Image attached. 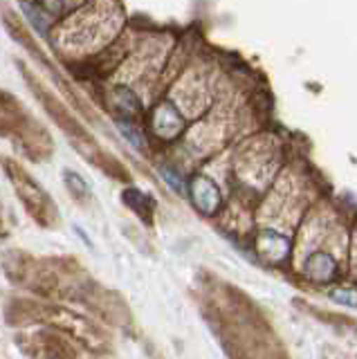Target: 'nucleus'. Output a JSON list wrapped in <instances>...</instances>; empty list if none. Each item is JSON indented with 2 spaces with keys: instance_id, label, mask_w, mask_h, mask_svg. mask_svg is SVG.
I'll return each instance as SVG.
<instances>
[{
  "instance_id": "9d476101",
  "label": "nucleus",
  "mask_w": 357,
  "mask_h": 359,
  "mask_svg": "<svg viewBox=\"0 0 357 359\" xmlns=\"http://www.w3.org/2000/svg\"><path fill=\"white\" fill-rule=\"evenodd\" d=\"M63 182H65V187H68V191L76 200H83V198H88V194H90L86 180L79 173H74V171H63Z\"/></svg>"
},
{
  "instance_id": "20e7f679",
  "label": "nucleus",
  "mask_w": 357,
  "mask_h": 359,
  "mask_svg": "<svg viewBox=\"0 0 357 359\" xmlns=\"http://www.w3.org/2000/svg\"><path fill=\"white\" fill-rule=\"evenodd\" d=\"M12 180L16 182V189H18V196L25 200V205L29 207V211L34 213L36 220H41V224H46V227H50L52 224V207H50V200L48 196L43 194V189L36 187L27 175H23V171L20 173H14Z\"/></svg>"
},
{
  "instance_id": "9b49d317",
  "label": "nucleus",
  "mask_w": 357,
  "mask_h": 359,
  "mask_svg": "<svg viewBox=\"0 0 357 359\" xmlns=\"http://www.w3.org/2000/svg\"><path fill=\"white\" fill-rule=\"evenodd\" d=\"M117 126H119L121 135H124V137H126L133 146H135L137 151H144V149H147V140H144V133H142L130 119H128V121L119 119V121H117Z\"/></svg>"
},
{
  "instance_id": "1a4fd4ad",
  "label": "nucleus",
  "mask_w": 357,
  "mask_h": 359,
  "mask_svg": "<svg viewBox=\"0 0 357 359\" xmlns=\"http://www.w3.org/2000/svg\"><path fill=\"white\" fill-rule=\"evenodd\" d=\"M115 106H117L121 112H126V115H137V112L142 110L137 97L133 95L128 88H117V90H115Z\"/></svg>"
},
{
  "instance_id": "6e6552de",
  "label": "nucleus",
  "mask_w": 357,
  "mask_h": 359,
  "mask_svg": "<svg viewBox=\"0 0 357 359\" xmlns=\"http://www.w3.org/2000/svg\"><path fill=\"white\" fill-rule=\"evenodd\" d=\"M121 200H124V205L135 213V216H140L147 224L153 222V211H155V205H153V200L151 196H147L144 191L135 189V187H130L126 189L124 194H121Z\"/></svg>"
},
{
  "instance_id": "f8f14e48",
  "label": "nucleus",
  "mask_w": 357,
  "mask_h": 359,
  "mask_svg": "<svg viewBox=\"0 0 357 359\" xmlns=\"http://www.w3.org/2000/svg\"><path fill=\"white\" fill-rule=\"evenodd\" d=\"M328 297H330L332 301L342 303V306L355 308V287H353V283H349V285H339V287H332V290H328Z\"/></svg>"
},
{
  "instance_id": "0eeeda50",
  "label": "nucleus",
  "mask_w": 357,
  "mask_h": 359,
  "mask_svg": "<svg viewBox=\"0 0 357 359\" xmlns=\"http://www.w3.org/2000/svg\"><path fill=\"white\" fill-rule=\"evenodd\" d=\"M153 130L160 135L162 140H173L182 130V117L171 104H164L155 110L153 115Z\"/></svg>"
},
{
  "instance_id": "7ed1b4c3",
  "label": "nucleus",
  "mask_w": 357,
  "mask_h": 359,
  "mask_svg": "<svg viewBox=\"0 0 357 359\" xmlns=\"http://www.w3.org/2000/svg\"><path fill=\"white\" fill-rule=\"evenodd\" d=\"M254 250L263 263H270V265L285 263L290 256V238L276 229H261L256 233Z\"/></svg>"
},
{
  "instance_id": "ddd939ff",
  "label": "nucleus",
  "mask_w": 357,
  "mask_h": 359,
  "mask_svg": "<svg viewBox=\"0 0 357 359\" xmlns=\"http://www.w3.org/2000/svg\"><path fill=\"white\" fill-rule=\"evenodd\" d=\"M162 177H166L169 180V184L177 191V194H182V189H184V184H182V180L175 175V171H171V168H162Z\"/></svg>"
},
{
  "instance_id": "f03ea898",
  "label": "nucleus",
  "mask_w": 357,
  "mask_h": 359,
  "mask_svg": "<svg viewBox=\"0 0 357 359\" xmlns=\"http://www.w3.org/2000/svg\"><path fill=\"white\" fill-rule=\"evenodd\" d=\"M16 344L32 359H74V348L59 332H39L16 337Z\"/></svg>"
},
{
  "instance_id": "423d86ee",
  "label": "nucleus",
  "mask_w": 357,
  "mask_h": 359,
  "mask_svg": "<svg viewBox=\"0 0 357 359\" xmlns=\"http://www.w3.org/2000/svg\"><path fill=\"white\" fill-rule=\"evenodd\" d=\"M304 276L315 285H328L339 276V263L328 252H312L304 263Z\"/></svg>"
},
{
  "instance_id": "39448f33",
  "label": "nucleus",
  "mask_w": 357,
  "mask_h": 359,
  "mask_svg": "<svg viewBox=\"0 0 357 359\" xmlns=\"http://www.w3.org/2000/svg\"><path fill=\"white\" fill-rule=\"evenodd\" d=\"M189 198H191L194 207L203 213V216H214L218 213L220 205H222V196L220 189L211 177L207 175H196L189 182Z\"/></svg>"
},
{
  "instance_id": "f257e3e1",
  "label": "nucleus",
  "mask_w": 357,
  "mask_h": 359,
  "mask_svg": "<svg viewBox=\"0 0 357 359\" xmlns=\"http://www.w3.org/2000/svg\"><path fill=\"white\" fill-rule=\"evenodd\" d=\"M46 323H50L57 332H63L72 337V339L79 341L83 348H88L90 353H104L108 348L106 334L97 328V325L81 317V314H74L65 308H52V306H43L41 308V317Z\"/></svg>"
}]
</instances>
